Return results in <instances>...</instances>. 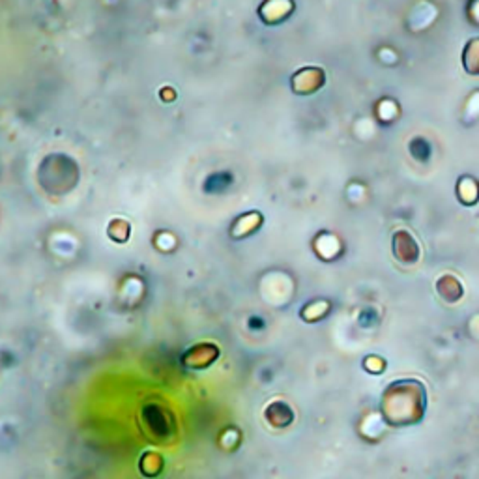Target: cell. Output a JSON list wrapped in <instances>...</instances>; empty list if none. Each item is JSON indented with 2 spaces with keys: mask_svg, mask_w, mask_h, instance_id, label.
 Wrapping results in <instances>:
<instances>
[{
  "mask_svg": "<svg viewBox=\"0 0 479 479\" xmlns=\"http://www.w3.org/2000/svg\"><path fill=\"white\" fill-rule=\"evenodd\" d=\"M392 247L395 259H397L401 264H404V266H412V264H416V262L419 261V255H421L416 238L410 235L409 230L404 229L393 232Z\"/></svg>",
  "mask_w": 479,
  "mask_h": 479,
  "instance_id": "obj_1",
  "label": "cell"
},
{
  "mask_svg": "<svg viewBox=\"0 0 479 479\" xmlns=\"http://www.w3.org/2000/svg\"><path fill=\"white\" fill-rule=\"evenodd\" d=\"M163 457L156 452H147L139 461V468H141V474L147 475V478H156V475L161 474L163 470Z\"/></svg>",
  "mask_w": 479,
  "mask_h": 479,
  "instance_id": "obj_5",
  "label": "cell"
},
{
  "mask_svg": "<svg viewBox=\"0 0 479 479\" xmlns=\"http://www.w3.org/2000/svg\"><path fill=\"white\" fill-rule=\"evenodd\" d=\"M219 358V347L213 343H197L182 356V363L187 369H206Z\"/></svg>",
  "mask_w": 479,
  "mask_h": 479,
  "instance_id": "obj_2",
  "label": "cell"
},
{
  "mask_svg": "<svg viewBox=\"0 0 479 479\" xmlns=\"http://www.w3.org/2000/svg\"><path fill=\"white\" fill-rule=\"evenodd\" d=\"M264 418L268 419V423L272 425V427L283 429V427H289V425L294 421V412H292V409H290L287 403H283V401H273V403L264 410Z\"/></svg>",
  "mask_w": 479,
  "mask_h": 479,
  "instance_id": "obj_3",
  "label": "cell"
},
{
  "mask_svg": "<svg viewBox=\"0 0 479 479\" xmlns=\"http://www.w3.org/2000/svg\"><path fill=\"white\" fill-rule=\"evenodd\" d=\"M463 66L468 75H479V38L470 39L463 53Z\"/></svg>",
  "mask_w": 479,
  "mask_h": 479,
  "instance_id": "obj_6",
  "label": "cell"
},
{
  "mask_svg": "<svg viewBox=\"0 0 479 479\" xmlns=\"http://www.w3.org/2000/svg\"><path fill=\"white\" fill-rule=\"evenodd\" d=\"M436 290H438V294L446 299V301H449V304L459 301L464 294L463 285H461V281H459L457 278H453V275H442V278L436 281Z\"/></svg>",
  "mask_w": 479,
  "mask_h": 479,
  "instance_id": "obj_4",
  "label": "cell"
},
{
  "mask_svg": "<svg viewBox=\"0 0 479 479\" xmlns=\"http://www.w3.org/2000/svg\"><path fill=\"white\" fill-rule=\"evenodd\" d=\"M457 191H459V197H461V201H463L464 204H474V202L478 201L479 187L474 180L463 178L461 182H459Z\"/></svg>",
  "mask_w": 479,
  "mask_h": 479,
  "instance_id": "obj_7",
  "label": "cell"
}]
</instances>
